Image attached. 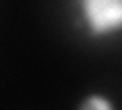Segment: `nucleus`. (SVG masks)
Segmentation results:
<instances>
[{
  "mask_svg": "<svg viewBox=\"0 0 122 110\" xmlns=\"http://www.w3.org/2000/svg\"><path fill=\"white\" fill-rule=\"evenodd\" d=\"M75 110H118L116 102L102 92H90L79 100Z\"/></svg>",
  "mask_w": 122,
  "mask_h": 110,
  "instance_id": "obj_2",
  "label": "nucleus"
},
{
  "mask_svg": "<svg viewBox=\"0 0 122 110\" xmlns=\"http://www.w3.org/2000/svg\"><path fill=\"white\" fill-rule=\"evenodd\" d=\"M77 25L92 39L122 33V0H75Z\"/></svg>",
  "mask_w": 122,
  "mask_h": 110,
  "instance_id": "obj_1",
  "label": "nucleus"
}]
</instances>
